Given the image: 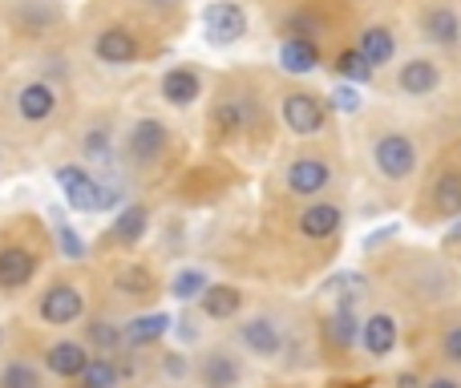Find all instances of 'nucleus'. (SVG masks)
<instances>
[{
  "label": "nucleus",
  "mask_w": 461,
  "mask_h": 388,
  "mask_svg": "<svg viewBox=\"0 0 461 388\" xmlns=\"http://www.w3.org/2000/svg\"><path fill=\"white\" fill-rule=\"evenodd\" d=\"M413 29L429 53L438 57L461 53V8L454 0H421L413 13Z\"/></svg>",
  "instance_id": "nucleus-5"
},
{
  "label": "nucleus",
  "mask_w": 461,
  "mask_h": 388,
  "mask_svg": "<svg viewBox=\"0 0 461 388\" xmlns=\"http://www.w3.org/2000/svg\"><path fill=\"white\" fill-rule=\"evenodd\" d=\"M441 360L461 368V320H457V324H449L446 332H441Z\"/></svg>",
  "instance_id": "nucleus-39"
},
{
  "label": "nucleus",
  "mask_w": 461,
  "mask_h": 388,
  "mask_svg": "<svg viewBox=\"0 0 461 388\" xmlns=\"http://www.w3.org/2000/svg\"><path fill=\"white\" fill-rule=\"evenodd\" d=\"M53 230H57V247H61L65 259H86V239H81L77 230L69 227V222L57 219V227H53Z\"/></svg>",
  "instance_id": "nucleus-36"
},
{
  "label": "nucleus",
  "mask_w": 461,
  "mask_h": 388,
  "mask_svg": "<svg viewBox=\"0 0 461 388\" xmlns=\"http://www.w3.org/2000/svg\"><path fill=\"white\" fill-rule=\"evenodd\" d=\"M276 118L292 138H320L332 118V102L320 89L308 86H284L276 97Z\"/></svg>",
  "instance_id": "nucleus-4"
},
{
  "label": "nucleus",
  "mask_w": 461,
  "mask_h": 388,
  "mask_svg": "<svg viewBox=\"0 0 461 388\" xmlns=\"http://www.w3.org/2000/svg\"><path fill=\"white\" fill-rule=\"evenodd\" d=\"M170 332H175V316H170V311H142V316H134V320L122 324V340H126V348H150V344L167 340Z\"/></svg>",
  "instance_id": "nucleus-24"
},
{
  "label": "nucleus",
  "mask_w": 461,
  "mask_h": 388,
  "mask_svg": "<svg viewBox=\"0 0 461 388\" xmlns=\"http://www.w3.org/2000/svg\"><path fill=\"white\" fill-rule=\"evenodd\" d=\"M8 16H13V29L21 37H49L53 29H61L65 8L61 0H13L8 5Z\"/></svg>",
  "instance_id": "nucleus-16"
},
{
  "label": "nucleus",
  "mask_w": 461,
  "mask_h": 388,
  "mask_svg": "<svg viewBox=\"0 0 461 388\" xmlns=\"http://www.w3.org/2000/svg\"><path fill=\"white\" fill-rule=\"evenodd\" d=\"M0 388H45V368L29 365V360H8L0 368Z\"/></svg>",
  "instance_id": "nucleus-34"
},
{
  "label": "nucleus",
  "mask_w": 461,
  "mask_h": 388,
  "mask_svg": "<svg viewBox=\"0 0 461 388\" xmlns=\"http://www.w3.org/2000/svg\"><path fill=\"white\" fill-rule=\"evenodd\" d=\"M332 73L344 81V86H357V89L373 86V77H376V73H373V65H368L365 57H360L352 45H344L340 53L332 57Z\"/></svg>",
  "instance_id": "nucleus-29"
},
{
  "label": "nucleus",
  "mask_w": 461,
  "mask_h": 388,
  "mask_svg": "<svg viewBox=\"0 0 461 388\" xmlns=\"http://www.w3.org/2000/svg\"><path fill=\"white\" fill-rule=\"evenodd\" d=\"M425 388H461V381H454V376H433V381H425Z\"/></svg>",
  "instance_id": "nucleus-42"
},
{
  "label": "nucleus",
  "mask_w": 461,
  "mask_h": 388,
  "mask_svg": "<svg viewBox=\"0 0 461 388\" xmlns=\"http://www.w3.org/2000/svg\"><path fill=\"white\" fill-rule=\"evenodd\" d=\"M239 311H243V292L235 284H207V292L199 295V316L215 320V324L235 320Z\"/></svg>",
  "instance_id": "nucleus-28"
},
{
  "label": "nucleus",
  "mask_w": 461,
  "mask_h": 388,
  "mask_svg": "<svg viewBox=\"0 0 461 388\" xmlns=\"http://www.w3.org/2000/svg\"><path fill=\"white\" fill-rule=\"evenodd\" d=\"M336 183V167L328 154H292L284 167V191L312 203V198H324Z\"/></svg>",
  "instance_id": "nucleus-10"
},
{
  "label": "nucleus",
  "mask_w": 461,
  "mask_h": 388,
  "mask_svg": "<svg viewBox=\"0 0 461 388\" xmlns=\"http://www.w3.org/2000/svg\"><path fill=\"white\" fill-rule=\"evenodd\" d=\"M113 287H118L122 295H154V275L142 263H126V267L113 275Z\"/></svg>",
  "instance_id": "nucleus-35"
},
{
  "label": "nucleus",
  "mask_w": 461,
  "mask_h": 388,
  "mask_svg": "<svg viewBox=\"0 0 461 388\" xmlns=\"http://www.w3.org/2000/svg\"><path fill=\"white\" fill-rule=\"evenodd\" d=\"M393 89L405 102H429V97H438L446 89V61L438 53H429V49L401 57L393 65Z\"/></svg>",
  "instance_id": "nucleus-7"
},
{
  "label": "nucleus",
  "mask_w": 461,
  "mask_h": 388,
  "mask_svg": "<svg viewBox=\"0 0 461 388\" xmlns=\"http://www.w3.org/2000/svg\"><path fill=\"white\" fill-rule=\"evenodd\" d=\"M393 388H425V376L413 373V368H405V373L393 376Z\"/></svg>",
  "instance_id": "nucleus-40"
},
{
  "label": "nucleus",
  "mask_w": 461,
  "mask_h": 388,
  "mask_svg": "<svg viewBox=\"0 0 461 388\" xmlns=\"http://www.w3.org/2000/svg\"><path fill=\"white\" fill-rule=\"evenodd\" d=\"M0 344H5V328H0Z\"/></svg>",
  "instance_id": "nucleus-45"
},
{
  "label": "nucleus",
  "mask_w": 461,
  "mask_h": 388,
  "mask_svg": "<svg viewBox=\"0 0 461 388\" xmlns=\"http://www.w3.org/2000/svg\"><path fill=\"white\" fill-rule=\"evenodd\" d=\"M344 227V206L336 198H312L300 214H295V235L308 243H324V239L340 235Z\"/></svg>",
  "instance_id": "nucleus-17"
},
{
  "label": "nucleus",
  "mask_w": 461,
  "mask_h": 388,
  "mask_svg": "<svg viewBox=\"0 0 461 388\" xmlns=\"http://www.w3.org/2000/svg\"><path fill=\"white\" fill-rule=\"evenodd\" d=\"M89 356H94V352H89L86 344L65 336V340H53L45 348V356H41V368H45L49 376H57V381H77V376L86 373Z\"/></svg>",
  "instance_id": "nucleus-22"
},
{
  "label": "nucleus",
  "mask_w": 461,
  "mask_h": 388,
  "mask_svg": "<svg viewBox=\"0 0 461 388\" xmlns=\"http://www.w3.org/2000/svg\"><path fill=\"white\" fill-rule=\"evenodd\" d=\"M393 235H397V222H389V227H381V230H376V235H368V239H365V247H368V251H373V247H381L384 239H393Z\"/></svg>",
  "instance_id": "nucleus-41"
},
{
  "label": "nucleus",
  "mask_w": 461,
  "mask_h": 388,
  "mask_svg": "<svg viewBox=\"0 0 461 388\" xmlns=\"http://www.w3.org/2000/svg\"><path fill=\"white\" fill-rule=\"evenodd\" d=\"M429 206L441 219H457L461 214V167H441L429 183Z\"/></svg>",
  "instance_id": "nucleus-27"
},
{
  "label": "nucleus",
  "mask_w": 461,
  "mask_h": 388,
  "mask_svg": "<svg viewBox=\"0 0 461 388\" xmlns=\"http://www.w3.org/2000/svg\"><path fill=\"white\" fill-rule=\"evenodd\" d=\"M207 97V73L199 69L194 61H178V65H167L158 73V102L167 110H194V105Z\"/></svg>",
  "instance_id": "nucleus-12"
},
{
  "label": "nucleus",
  "mask_w": 461,
  "mask_h": 388,
  "mask_svg": "<svg viewBox=\"0 0 461 388\" xmlns=\"http://www.w3.org/2000/svg\"><path fill=\"white\" fill-rule=\"evenodd\" d=\"M158 373L170 376V381H186L191 376V360H186V352H167V356H158Z\"/></svg>",
  "instance_id": "nucleus-38"
},
{
  "label": "nucleus",
  "mask_w": 461,
  "mask_h": 388,
  "mask_svg": "<svg viewBox=\"0 0 461 388\" xmlns=\"http://www.w3.org/2000/svg\"><path fill=\"white\" fill-rule=\"evenodd\" d=\"M146 230H150V206L146 203H126L118 214H113L110 230H105V239L118 247H134L146 239Z\"/></svg>",
  "instance_id": "nucleus-26"
},
{
  "label": "nucleus",
  "mask_w": 461,
  "mask_h": 388,
  "mask_svg": "<svg viewBox=\"0 0 461 388\" xmlns=\"http://www.w3.org/2000/svg\"><path fill=\"white\" fill-rule=\"evenodd\" d=\"M251 32V16H247L243 0H207L203 5V37L211 49H230L247 41Z\"/></svg>",
  "instance_id": "nucleus-11"
},
{
  "label": "nucleus",
  "mask_w": 461,
  "mask_h": 388,
  "mask_svg": "<svg viewBox=\"0 0 461 388\" xmlns=\"http://www.w3.org/2000/svg\"><path fill=\"white\" fill-rule=\"evenodd\" d=\"M37 271H41L37 251H29V247H21V243L0 247V292L5 295H21L24 287L37 279Z\"/></svg>",
  "instance_id": "nucleus-20"
},
{
  "label": "nucleus",
  "mask_w": 461,
  "mask_h": 388,
  "mask_svg": "<svg viewBox=\"0 0 461 388\" xmlns=\"http://www.w3.org/2000/svg\"><path fill=\"white\" fill-rule=\"evenodd\" d=\"M37 316H41V324H49V328L77 324V320L86 316V292H81L77 284H69V279H53L37 300Z\"/></svg>",
  "instance_id": "nucleus-14"
},
{
  "label": "nucleus",
  "mask_w": 461,
  "mask_h": 388,
  "mask_svg": "<svg viewBox=\"0 0 461 388\" xmlns=\"http://www.w3.org/2000/svg\"><path fill=\"white\" fill-rule=\"evenodd\" d=\"M53 183L69 211L97 214V175L89 167H81V162H61V167L53 170Z\"/></svg>",
  "instance_id": "nucleus-15"
},
{
  "label": "nucleus",
  "mask_w": 461,
  "mask_h": 388,
  "mask_svg": "<svg viewBox=\"0 0 461 388\" xmlns=\"http://www.w3.org/2000/svg\"><path fill=\"white\" fill-rule=\"evenodd\" d=\"M175 150V126L158 113H134L122 126V167L134 175H150Z\"/></svg>",
  "instance_id": "nucleus-3"
},
{
  "label": "nucleus",
  "mask_w": 461,
  "mask_h": 388,
  "mask_svg": "<svg viewBox=\"0 0 461 388\" xmlns=\"http://www.w3.org/2000/svg\"><path fill=\"white\" fill-rule=\"evenodd\" d=\"M207 284L211 279H207V271L203 267H183V271H175V279H170L167 292L175 295L178 303H191V300H199V295L207 292Z\"/></svg>",
  "instance_id": "nucleus-33"
},
{
  "label": "nucleus",
  "mask_w": 461,
  "mask_h": 388,
  "mask_svg": "<svg viewBox=\"0 0 461 388\" xmlns=\"http://www.w3.org/2000/svg\"><path fill=\"white\" fill-rule=\"evenodd\" d=\"M271 126V110H267V97L255 81L243 77H230L219 86L215 102H211V130L219 138H247V134H267Z\"/></svg>",
  "instance_id": "nucleus-1"
},
{
  "label": "nucleus",
  "mask_w": 461,
  "mask_h": 388,
  "mask_svg": "<svg viewBox=\"0 0 461 388\" xmlns=\"http://www.w3.org/2000/svg\"><path fill=\"white\" fill-rule=\"evenodd\" d=\"M421 142H417L413 130L405 126H381L368 134V167L381 183L389 186H405L421 175Z\"/></svg>",
  "instance_id": "nucleus-2"
},
{
  "label": "nucleus",
  "mask_w": 461,
  "mask_h": 388,
  "mask_svg": "<svg viewBox=\"0 0 461 388\" xmlns=\"http://www.w3.org/2000/svg\"><path fill=\"white\" fill-rule=\"evenodd\" d=\"M276 61L284 73L292 77H308L324 65V45L316 41H303V37H279V49H276Z\"/></svg>",
  "instance_id": "nucleus-23"
},
{
  "label": "nucleus",
  "mask_w": 461,
  "mask_h": 388,
  "mask_svg": "<svg viewBox=\"0 0 461 388\" xmlns=\"http://www.w3.org/2000/svg\"><path fill=\"white\" fill-rule=\"evenodd\" d=\"M81 388H122V368L113 356H89L86 373L77 376Z\"/></svg>",
  "instance_id": "nucleus-32"
},
{
  "label": "nucleus",
  "mask_w": 461,
  "mask_h": 388,
  "mask_svg": "<svg viewBox=\"0 0 461 388\" xmlns=\"http://www.w3.org/2000/svg\"><path fill=\"white\" fill-rule=\"evenodd\" d=\"M77 150H81V167H102V178L122 175V130L105 113H97V118H89L81 126Z\"/></svg>",
  "instance_id": "nucleus-8"
},
{
  "label": "nucleus",
  "mask_w": 461,
  "mask_h": 388,
  "mask_svg": "<svg viewBox=\"0 0 461 388\" xmlns=\"http://www.w3.org/2000/svg\"><path fill=\"white\" fill-rule=\"evenodd\" d=\"M86 348H97V356H113V352L126 348V340H122V324H113V320H89L86 324Z\"/></svg>",
  "instance_id": "nucleus-31"
},
{
  "label": "nucleus",
  "mask_w": 461,
  "mask_h": 388,
  "mask_svg": "<svg viewBox=\"0 0 461 388\" xmlns=\"http://www.w3.org/2000/svg\"><path fill=\"white\" fill-rule=\"evenodd\" d=\"M328 340L332 348L348 352L360 344V303H348V300H332V311H328V324H324Z\"/></svg>",
  "instance_id": "nucleus-25"
},
{
  "label": "nucleus",
  "mask_w": 461,
  "mask_h": 388,
  "mask_svg": "<svg viewBox=\"0 0 461 388\" xmlns=\"http://www.w3.org/2000/svg\"><path fill=\"white\" fill-rule=\"evenodd\" d=\"M328 102H332V110H340V113H360V89L340 81V86L328 94Z\"/></svg>",
  "instance_id": "nucleus-37"
},
{
  "label": "nucleus",
  "mask_w": 461,
  "mask_h": 388,
  "mask_svg": "<svg viewBox=\"0 0 461 388\" xmlns=\"http://www.w3.org/2000/svg\"><path fill=\"white\" fill-rule=\"evenodd\" d=\"M461 243V214L454 219V227H449V235H446V247H457Z\"/></svg>",
  "instance_id": "nucleus-43"
},
{
  "label": "nucleus",
  "mask_w": 461,
  "mask_h": 388,
  "mask_svg": "<svg viewBox=\"0 0 461 388\" xmlns=\"http://www.w3.org/2000/svg\"><path fill=\"white\" fill-rule=\"evenodd\" d=\"M89 57L105 69H134L146 57V41L134 24L126 21H105L89 32Z\"/></svg>",
  "instance_id": "nucleus-6"
},
{
  "label": "nucleus",
  "mask_w": 461,
  "mask_h": 388,
  "mask_svg": "<svg viewBox=\"0 0 461 388\" xmlns=\"http://www.w3.org/2000/svg\"><path fill=\"white\" fill-rule=\"evenodd\" d=\"M320 292H324L328 300L360 303L368 295V275H360V271H336V275H328L324 284H320Z\"/></svg>",
  "instance_id": "nucleus-30"
},
{
  "label": "nucleus",
  "mask_w": 461,
  "mask_h": 388,
  "mask_svg": "<svg viewBox=\"0 0 461 388\" xmlns=\"http://www.w3.org/2000/svg\"><path fill=\"white\" fill-rule=\"evenodd\" d=\"M0 167H5V146H0Z\"/></svg>",
  "instance_id": "nucleus-44"
},
{
  "label": "nucleus",
  "mask_w": 461,
  "mask_h": 388,
  "mask_svg": "<svg viewBox=\"0 0 461 388\" xmlns=\"http://www.w3.org/2000/svg\"><path fill=\"white\" fill-rule=\"evenodd\" d=\"M57 110H61V86L45 81L41 73H29V77L13 89V113L21 126H32V130L49 126V122L57 118Z\"/></svg>",
  "instance_id": "nucleus-9"
},
{
  "label": "nucleus",
  "mask_w": 461,
  "mask_h": 388,
  "mask_svg": "<svg viewBox=\"0 0 461 388\" xmlns=\"http://www.w3.org/2000/svg\"><path fill=\"white\" fill-rule=\"evenodd\" d=\"M401 344V324L393 311H373L360 320V352L368 360H389Z\"/></svg>",
  "instance_id": "nucleus-21"
},
{
  "label": "nucleus",
  "mask_w": 461,
  "mask_h": 388,
  "mask_svg": "<svg viewBox=\"0 0 461 388\" xmlns=\"http://www.w3.org/2000/svg\"><path fill=\"white\" fill-rule=\"evenodd\" d=\"M194 376H199L203 388H239L243 384V360L230 348H223V344H215V348L199 352Z\"/></svg>",
  "instance_id": "nucleus-19"
},
{
  "label": "nucleus",
  "mask_w": 461,
  "mask_h": 388,
  "mask_svg": "<svg viewBox=\"0 0 461 388\" xmlns=\"http://www.w3.org/2000/svg\"><path fill=\"white\" fill-rule=\"evenodd\" d=\"M239 344H243L255 360H279L287 336H284V324H279L276 316H251L239 324Z\"/></svg>",
  "instance_id": "nucleus-18"
},
{
  "label": "nucleus",
  "mask_w": 461,
  "mask_h": 388,
  "mask_svg": "<svg viewBox=\"0 0 461 388\" xmlns=\"http://www.w3.org/2000/svg\"><path fill=\"white\" fill-rule=\"evenodd\" d=\"M352 49L373 65V73H384L401 61V32H397V24H389V21H368L357 29Z\"/></svg>",
  "instance_id": "nucleus-13"
}]
</instances>
